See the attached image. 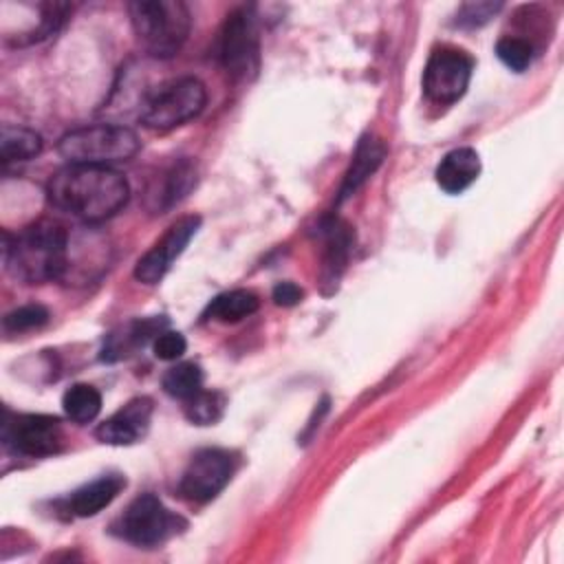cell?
Masks as SVG:
<instances>
[{
  "mask_svg": "<svg viewBox=\"0 0 564 564\" xmlns=\"http://www.w3.org/2000/svg\"><path fill=\"white\" fill-rule=\"evenodd\" d=\"M4 267L24 284L62 280L70 269L66 229L53 220H37L15 236H4Z\"/></svg>",
  "mask_w": 564,
  "mask_h": 564,
  "instance_id": "cell-2",
  "label": "cell"
},
{
  "mask_svg": "<svg viewBox=\"0 0 564 564\" xmlns=\"http://www.w3.org/2000/svg\"><path fill=\"white\" fill-rule=\"evenodd\" d=\"M185 348H187V341L178 330H161L152 344L154 357L163 361H176L185 352Z\"/></svg>",
  "mask_w": 564,
  "mask_h": 564,
  "instance_id": "cell-25",
  "label": "cell"
},
{
  "mask_svg": "<svg viewBox=\"0 0 564 564\" xmlns=\"http://www.w3.org/2000/svg\"><path fill=\"white\" fill-rule=\"evenodd\" d=\"M176 522L178 518L170 513L159 496L141 494L126 507L112 531L130 544L156 546L174 533Z\"/></svg>",
  "mask_w": 564,
  "mask_h": 564,
  "instance_id": "cell-7",
  "label": "cell"
},
{
  "mask_svg": "<svg viewBox=\"0 0 564 564\" xmlns=\"http://www.w3.org/2000/svg\"><path fill=\"white\" fill-rule=\"evenodd\" d=\"M496 55H498V59H500L507 68H511V70H516V73H522V70L531 64L533 48H531V44H529L527 40L507 35V37H500V40H498V44H496Z\"/></svg>",
  "mask_w": 564,
  "mask_h": 564,
  "instance_id": "cell-23",
  "label": "cell"
},
{
  "mask_svg": "<svg viewBox=\"0 0 564 564\" xmlns=\"http://www.w3.org/2000/svg\"><path fill=\"white\" fill-rule=\"evenodd\" d=\"M502 4H494V2H469V4H463L458 9V15H456V24L460 26H480L485 24L496 11H500Z\"/></svg>",
  "mask_w": 564,
  "mask_h": 564,
  "instance_id": "cell-26",
  "label": "cell"
},
{
  "mask_svg": "<svg viewBox=\"0 0 564 564\" xmlns=\"http://www.w3.org/2000/svg\"><path fill=\"white\" fill-rule=\"evenodd\" d=\"M152 401L148 397L130 399L126 405H121L112 416H108L97 427V438L106 445H132L141 441L152 421Z\"/></svg>",
  "mask_w": 564,
  "mask_h": 564,
  "instance_id": "cell-12",
  "label": "cell"
},
{
  "mask_svg": "<svg viewBox=\"0 0 564 564\" xmlns=\"http://www.w3.org/2000/svg\"><path fill=\"white\" fill-rule=\"evenodd\" d=\"M234 471H236V463L229 452L218 447H207L196 452L189 458L181 476L178 489L187 500L209 502L229 485Z\"/></svg>",
  "mask_w": 564,
  "mask_h": 564,
  "instance_id": "cell-9",
  "label": "cell"
},
{
  "mask_svg": "<svg viewBox=\"0 0 564 564\" xmlns=\"http://www.w3.org/2000/svg\"><path fill=\"white\" fill-rule=\"evenodd\" d=\"M139 137L128 126L95 123L66 132L57 141V152L73 165H101L128 161L139 152Z\"/></svg>",
  "mask_w": 564,
  "mask_h": 564,
  "instance_id": "cell-4",
  "label": "cell"
},
{
  "mask_svg": "<svg viewBox=\"0 0 564 564\" xmlns=\"http://www.w3.org/2000/svg\"><path fill=\"white\" fill-rule=\"evenodd\" d=\"M304 291L295 284V282H278L273 286V302L278 306H295L297 302H302Z\"/></svg>",
  "mask_w": 564,
  "mask_h": 564,
  "instance_id": "cell-27",
  "label": "cell"
},
{
  "mask_svg": "<svg viewBox=\"0 0 564 564\" xmlns=\"http://www.w3.org/2000/svg\"><path fill=\"white\" fill-rule=\"evenodd\" d=\"M471 57L465 51L441 46L432 51L423 70V93L434 104H454L471 79Z\"/></svg>",
  "mask_w": 564,
  "mask_h": 564,
  "instance_id": "cell-8",
  "label": "cell"
},
{
  "mask_svg": "<svg viewBox=\"0 0 564 564\" xmlns=\"http://www.w3.org/2000/svg\"><path fill=\"white\" fill-rule=\"evenodd\" d=\"M220 64L236 82H249L260 66V40L253 13L238 9L227 15L218 46Z\"/></svg>",
  "mask_w": 564,
  "mask_h": 564,
  "instance_id": "cell-6",
  "label": "cell"
},
{
  "mask_svg": "<svg viewBox=\"0 0 564 564\" xmlns=\"http://www.w3.org/2000/svg\"><path fill=\"white\" fill-rule=\"evenodd\" d=\"M42 150V137L24 126L4 123L0 130V159L2 163H18L37 156Z\"/></svg>",
  "mask_w": 564,
  "mask_h": 564,
  "instance_id": "cell-18",
  "label": "cell"
},
{
  "mask_svg": "<svg viewBox=\"0 0 564 564\" xmlns=\"http://www.w3.org/2000/svg\"><path fill=\"white\" fill-rule=\"evenodd\" d=\"M207 93L200 79L181 77L156 88L141 106L139 119L152 130H172L194 117L205 108Z\"/></svg>",
  "mask_w": 564,
  "mask_h": 564,
  "instance_id": "cell-5",
  "label": "cell"
},
{
  "mask_svg": "<svg viewBox=\"0 0 564 564\" xmlns=\"http://www.w3.org/2000/svg\"><path fill=\"white\" fill-rule=\"evenodd\" d=\"M163 390L174 399L187 401L203 390V370L194 361L176 364L163 375Z\"/></svg>",
  "mask_w": 564,
  "mask_h": 564,
  "instance_id": "cell-21",
  "label": "cell"
},
{
  "mask_svg": "<svg viewBox=\"0 0 564 564\" xmlns=\"http://www.w3.org/2000/svg\"><path fill=\"white\" fill-rule=\"evenodd\" d=\"M198 227V216H183L176 223H172L167 231L139 258L134 267V278L141 284H159L170 271L172 262L185 251Z\"/></svg>",
  "mask_w": 564,
  "mask_h": 564,
  "instance_id": "cell-11",
  "label": "cell"
},
{
  "mask_svg": "<svg viewBox=\"0 0 564 564\" xmlns=\"http://www.w3.org/2000/svg\"><path fill=\"white\" fill-rule=\"evenodd\" d=\"M128 181L112 167L73 165L55 172L46 185L53 207L84 220L101 223L128 203Z\"/></svg>",
  "mask_w": 564,
  "mask_h": 564,
  "instance_id": "cell-1",
  "label": "cell"
},
{
  "mask_svg": "<svg viewBox=\"0 0 564 564\" xmlns=\"http://www.w3.org/2000/svg\"><path fill=\"white\" fill-rule=\"evenodd\" d=\"M480 174V156L474 148H454L436 165V183L447 194L465 192Z\"/></svg>",
  "mask_w": 564,
  "mask_h": 564,
  "instance_id": "cell-14",
  "label": "cell"
},
{
  "mask_svg": "<svg viewBox=\"0 0 564 564\" xmlns=\"http://www.w3.org/2000/svg\"><path fill=\"white\" fill-rule=\"evenodd\" d=\"M322 229H324V275L328 282L335 284L346 267V260L352 247V234H350V227L337 218L328 220Z\"/></svg>",
  "mask_w": 564,
  "mask_h": 564,
  "instance_id": "cell-16",
  "label": "cell"
},
{
  "mask_svg": "<svg viewBox=\"0 0 564 564\" xmlns=\"http://www.w3.org/2000/svg\"><path fill=\"white\" fill-rule=\"evenodd\" d=\"M383 156H386V148L379 139H375L370 134L361 137V141L357 143V150L352 154V163L344 176V183L339 189V200L352 196L375 174V170L381 165Z\"/></svg>",
  "mask_w": 564,
  "mask_h": 564,
  "instance_id": "cell-15",
  "label": "cell"
},
{
  "mask_svg": "<svg viewBox=\"0 0 564 564\" xmlns=\"http://www.w3.org/2000/svg\"><path fill=\"white\" fill-rule=\"evenodd\" d=\"M128 13L139 44L154 57H174L189 35L192 18L181 0H134Z\"/></svg>",
  "mask_w": 564,
  "mask_h": 564,
  "instance_id": "cell-3",
  "label": "cell"
},
{
  "mask_svg": "<svg viewBox=\"0 0 564 564\" xmlns=\"http://www.w3.org/2000/svg\"><path fill=\"white\" fill-rule=\"evenodd\" d=\"M123 487L126 478L121 474H104L75 489L66 500V511L77 518H90L108 507Z\"/></svg>",
  "mask_w": 564,
  "mask_h": 564,
  "instance_id": "cell-13",
  "label": "cell"
},
{
  "mask_svg": "<svg viewBox=\"0 0 564 564\" xmlns=\"http://www.w3.org/2000/svg\"><path fill=\"white\" fill-rule=\"evenodd\" d=\"M185 405V416L196 423V425H212L223 416L225 410V399L220 392H209V390H200L196 392L192 399L183 401Z\"/></svg>",
  "mask_w": 564,
  "mask_h": 564,
  "instance_id": "cell-22",
  "label": "cell"
},
{
  "mask_svg": "<svg viewBox=\"0 0 564 564\" xmlns=\"http://www.w3.org/2000/svg\"><path fill=\"white\" fill-rule=\"evenodd\" d=\"M196 185V167L192 165V161H178L174 163L163 178V187L156 194V207L159 209H167L172 205H176L181 198H185L189 194V189Z\"/></svg>",
  "mask_w": 564,
  "mask_h": 564,
  "instance_id": "cell-20",
  "label": "cell"
},
{
  "mask_svg": "<svg viewBox=\"0 0 564 564\" xmlns=\"http://www.w3.org/2000/svg\"><path fill=\"white\" fill-rule=\"evenodd\" d=\"M4 445L20 456H48L62 445V427L55 416L46 414H7L2 425Z\"/></svg>",
  "mask_w": 564,
  "mask_h": 564,
  "instance_id": "cell-10",
  "label": "cell"
},
{
  "mask_svg": "<svg viewBox=\"0 0 564 564\" xmlns=\"http://www.w3.org/2000/svg\"><path fill=\"white\" fill-rule=\"evenodd\" d=\"M258 306H260V300L253 291L234 289V291H225V293L216 295L209 302L205 315L216 322L234 324V322H240V319L253 315L258 311Z\"/></svg>",
  "mask_w": 564,
  "mask_h": 564,
  "instance_id": "cell-17",
  "label": "cell"
},
{
  "mask_svg": "<svg viewBox=\"0 0 564 564\" xmlns=\"http://www.w3.org/2000/svg\"><path fill=\"white\" fill-rule=\"evenodd\" d=\"M46 322H48V311L42 304H24L7 313L2 319V326L9 333H24L31 328H40Z\"/></svg>",
  "mask_w": 564,
  "mask_h": 564,
  "instance_id": "cell-24",
  "label": "cell"
},
{
  "mask_svg": "<svg viewBox=\"0 0 564 564\" xmlns=\"http://www.w3.org/2000/svg\"><path fill=\"white\" fill-rule=\"evenodd\" d=\"M62 408H64V414L73 423L86 425V423H90V421H95L99 416V412H101V394L90 383H75V386H70L64 392Z\"/></svg>",
  "mask_w": 564,
  "mask_h": 564,
  "instance_id": "cell-19",
  "label": "cell"
}]
</instances>
